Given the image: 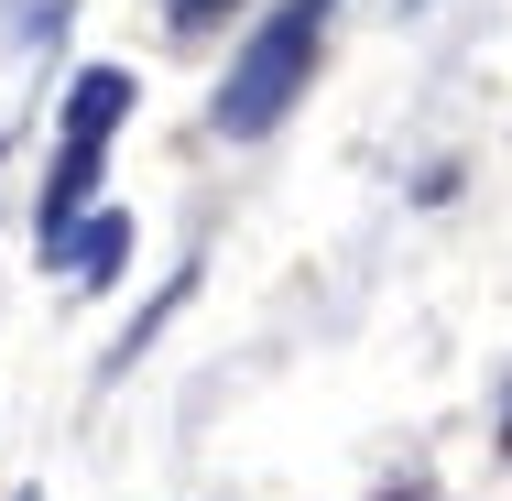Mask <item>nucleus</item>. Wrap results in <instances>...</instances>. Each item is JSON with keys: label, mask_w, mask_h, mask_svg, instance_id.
<instances>
[{"label": "nucleus", "mask_w": 512, "mask_h": 501, "mask_svg": "<svg viewBox=\"0 0 512 501\" xmlns=\"http://www.w3.org/2000/svg\"><path fill=\"white\" fill-rule=\"evenodd\" d=\"M316 44H327V0H273V11L240 33V55H229V77H218L207 120H218L229 142L284 131V120H295V99L316 88Z\"/></svg>", "instance_id": "1"}, {"label": "nucleus", "mask_w": 512, "mask_h": 501, "mask_svg": "<svg viewBox=\"0 0 512 501\" xmlns=\"http://www.w3.org/2000/svg\"><path fill=\"white\" fill-rule=\"evenodd\" d=\"M99 164H109V142H55V175H44V197H33V251H55L88 207H99Z\"/></svg>", "instance_id": "2"}, {"label": "nucleus", "mask_w": 512, "mask_h": 501, "mask_svg": "<svg viewBox=\"0 0 512 501\" xmlns=\"http://www.w3.org/2000/svg\"><path fill=\"white\" fill-rule=\"evenodd\" d=\"M44 262H66V284H120V262H131V218H120V207H88Z\"/></svg>", "instance_id": "3"}, {"label": "nucleus", "mask_w": 512, "mask_h": 501, "mask_svg": "<svg viewBox=\"0 0 512 501\" xmlns=\"http://www.w3.org/2000/svg\"><path fill=\"white\" fill-rule=\"evenodd\" d=\"M131 109H142L131 66H77V77H66V131H77V142H109Z\"/></svg>", "instance_id": "4"}, {"label": "nucleus", "mask_w": 512, "mask_h": 501, "mask_svg": "<svg viewBox=\"0 0 512 501\" xmlns=\"http://www.w3.org/2000/svg\"><path fill=\"white\" fill-rule=\"evenodd\" d=\"M229 11H240V0H164V22H175V33H207V22H229Z\"/></svg>", "instance_id": "5"}, {"label": "nucleus", "mask_w": 512, "mask_h": 501, "mask_svg": "<svg viewBox=\"0 0 512 501\" xmlns=\"http://www.w3.org/2000/svg\"><path fill=\"white\" fill-rule=\"evenodd\" d=\"M502 447H512V403H502Z\"/></svg>", "instance_id": "6"}]
</instances>
